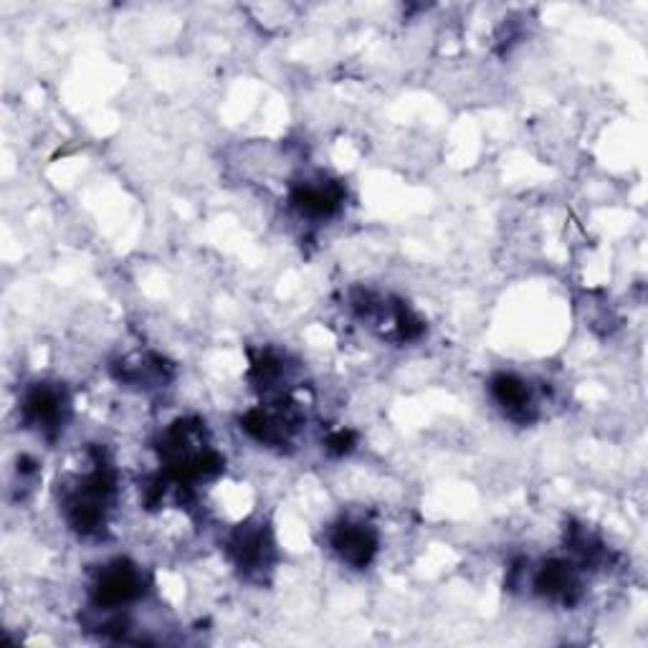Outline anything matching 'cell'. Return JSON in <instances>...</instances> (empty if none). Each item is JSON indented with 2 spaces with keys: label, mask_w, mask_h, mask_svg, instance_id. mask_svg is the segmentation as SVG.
I'll return each instance as SVG.
<instances>
[{
  "label": "cell",
  "mask_w": 648,
  "mask_h": 648,
  "mask_svg": "<svg viewBox=\"0 0 648 648\" xmlns=\"http://www.w3.org/2000/svg\"><path fill=\"white\" fill-rule=\"evenodd\" d=\"M94 603L97 608L115 611L119 605L138 601L144 593V575L130 562H112L101 570L97 583H94Z\"/></svg>",
  "instance_id": "obj_1"
},
{
  "label": "cell",
  "mask_w": 648,
  "mask_h": 648,
  "mask_svg": "<svg viewBox=\"0 0 648 648\" xmlns=\"http://www.w3.org/2000/svg\"><path fill=\"white\" fill-rule=\"evenodd\" d=\"M25 423L36 425L44 433H56L66 418V398L62 390L51 386L31 388L23 398Z\"/></svg>",
  "instance_id": "obj_2"
},
{
  "label": "cell",
  "mask_w": 648,
  "mask_h": 648,
  "mask_svg": "<svg viewBox=\"0 0 648 648\" xmlns=\"http://www.w3.org/2000/svg\"><path fill=\"white\" fill-rule=\"evenodd\" d=\"M332 550L343 558L347 565L365 568L372 560L375 550H378V540L375 534L363 525H339L332 532Z\"/></svg>",
  "instance_id": "obj_3"
},
{
  "label": "cell",
  "mask_w": 648,
  "mask_h": 648,
  "mask_svg": "<svg viewBox=\"0 0 648 648\" xmlns=\"http://www.w3.org/2000/svg\"><path fill=\"white\" fill-rule=\"evenodd\" d=\"M292 206L306 218H330L343 206V191L335 183H300L292 191Z\"/></svg>",
  "instance_id": "obj_4"
},
{
  "label": "cell",
  "mask_w": 648,
  "mask_h": 648,
  "mask_svg": "<svg viewBox=\"0 0 648 648\" xmlns=\"http://www.w3.org/2000/svg\"><path fill=\"white\" fill-rule=\"evenodd\" d=\"M492 398L497 400V406L515 421H530L534 413V400L532 390L525 380L515 378V375L501 372L492 380Z\"/></svg>",
  "instance_id": "obj_5"
},
{
  "label": "cell",
  "mask_w": 648,
  "mask_h": 648,
  "mask_svg": "<svg viewBox=\"0 0 648 648\" xmlns=\"http://www.w3.org/2000/svg\"><path fill=\"white\" fill-rule=\"evenodd\" d=\"M534 587L544 598L573 603L577 593L575 570L570 568L568 562H548V565H542L540 573L534 575Z\"/></svg>",
  "instance_id": "obj_6"
},
{
  "label": "cell",
  "mask_w": 648,
  "mask_h": 648,
  "mask_svg": "<svg viewBox=\"0 0 648 648\" xmlns=\"http://www.w3.org/2000/svg\"><path fill=\"white\" fill-rule=\"evenodd\" d=\"M375 312H378V314L386 312V304L375 302L370 294H365L363 314H365V317H370V314H375ZM388 320L393 322V327L400 332V337H406V339H411V337L418 335V332H421V322H418L413 314L406 310V306H398V310H393V314H390Z\"/></svg>",
  "instance_id": "obj_7"
}]
</instances>
